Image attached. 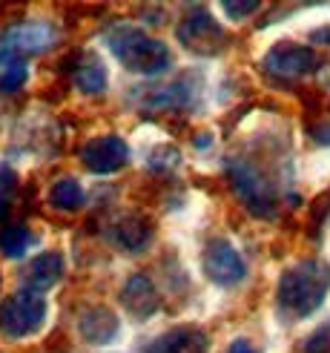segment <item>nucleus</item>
<instances>
[{
  "label": "nucleus",
  "mask_w": 330,
  "mask_h": 353,
  "mask_svg": "<svg viewBox=\"0 0 330 353\" xmlns=\"http://www.w3.org/2000/svg\"><path fill=\"white\" fill-rule=\"evenodd\" d=\"M14 190H17V172L9 164H0V221H3L9 213Z\"/></svg>",
  "instance_id": "obj_19"
},
{
  "label": "nucleus",
  "mask_w": 330,
  "mask_h": 353,
  "mask_svg": "<svg viewBox=\"0 0 330 353\" xmlns=\"http://www.w3.org/2000/svg\"><path fill=\"white\" fill-rule=\"evenodd\" d=\"M72 83L86 95H98L107 86V66L101 63V58L95 52H78L72 58Z\"/></svg>",
  "instance_id": "obj_14"
},
{
  "label": "nucleus",
  "mask_w": 330,
  "mask_h": 353,
  "mask_svg": "<svg viewBox=\"0 0 330 353\" xmlns=\"http://www.w3.org/2000/svg\"><path fill=\"white\" fill-rule=\"evenodd\" d=\"M330 293V264L322 259H302L287 268L276 288V310L285 322L313 316Z\"/></svg>",
  "instance_id": "obj_1"
},
{
  "label": "nucleus",
  "mask_w": 330,
  "mask_h": 353,
  "mask_svg": "<svg viewBox=\"0 0 330 353\" xmlns=\"http://www.w3.org/2000/svg\"><path fill=\"white\" fill-rule=\"evenodd\" d=\"M302 353H330V322L322 325L316 333H310Z\"/></svg>",
  "instance_id": "obj_22"
},
{
  "label": "nucleus",
  "mask_w": 330,
  "mask_h": 353,
  "mask_svg": "<svg viewBox=\"0 0 330 353\" xmlns=\"http://www.w3.org/2000/svg\"><path fill=\"white\" fill-rule=\"evenodd\" d=\"M121 302H124L127 313H132L138 322H144L158 310V293H155L152 281L147 276H132L127 279L124 290H121Z\"/></svg>",
  "instance_id": "obj_13"
},
{
  "label": "nucleus",
  "mask_w": 330,
  "mask_h": 353,
  "mask_svg": "<svg viewBox=\"0 0 330 353\" xmlns=\"http://www.w3.org/2000/svg\"><path fill=\"white\" fill-rule=\"evenodd\" d=\"M110 239L127 253H144L152 244V224H149V219L138 216V213H127L112 221Z\"/></svg>",
  "instance_id": "obj_11"
},
{
  "label": "nucleus",
  "mask_w": 330,
  "mask_h": 353,
  "mask_svg": "<svg viewBox=\"0 0 330 353\" xmlns=\"http://www.w3.org/2000/svg\"><path fill=\"white\" fill-rule=\"evenodd\" d=\"M176 32H178V41L184 49H189L193 55H204V58L218 55V52L230 43V34L224 32V26L201 6L189 9V14L178 23Z\"/></svg>",
  "instance_id": "obj_6"
},
{
  "label": "nucleus",
  "mask_w": 330,
  "mask_h": 353,
  "mask_svg": "<svg viewBox=\"0 0 330 353\" xmlns=\"http://www.w3.org/2000/svg\"><path fill=\"white\" fill-rule=\"evenodd\" d=\"M313 138L319 141V144H330V123H322V127L313 130Z\"/></svg>",
  "instance_id": "obj_24"
},
{
  "label": "nucleus",
  "mask_w": 330,
  "mask_h": 353,
  "mask_svg": "<svg viewBox=\"0 0 330 353\" xmlns=\"http://www.w3.org/2000/svg\"><path fill=\"white\" fill-rule=\"evenodd\" d=\"M78 330L81 336L90 342V345H107L118 336L121 330V319L103 305H95V307H86L78 319Z\"/></svg>",
  "instance_id": "obj_12"
},
{
  "label": "nucleus",
  "mask_w": 330,
  "mask_h": 353,
  "mask_svg": "<svg viewBox=\"0 0 330 353\" xmlns=\"http://www.w3.org/2000/svg\"><path fill=\"white\" fill-rule=\"evenodd\" d=\"M201 264H204V276L218 288H236L247 276L245 259H241L236 247L224 239H216L204 247Z\"/></svg>",
  "instance_id": "obj_8"
},
{
  "label": "nucleus",
  "mask_w": 330,
  "mask_h": 353,
  "mask_svg": "<svg viewBox=\"0 0 330 353\" xmlns=\"http://www.w3.org/2000/svg\"><path fill=\"white\" fill-rule=\"evenodd\" d=\"M322 66L319 55L305 43L282 41L267 49V55L262 58V69L273 81H302L307 75H313Z\"/></svg>",
  "instance_id": "obj_7"
},
{
  "label": "nucleus",
  "mask_w": 330,
  "mask_h": 353,
  "mask_svg": "<svg viewBox=\"0 0 330 353\" xmlns=\"http://www.w3.org/2000/svg\"><path fill=\"white\" fill-rule=\"evenodd\" d=\"M227 353H256V347H253L247 339H236V342L227 347Z\"/></svg>",
  "instance_id": "obj_23"
},
{
  "label": "nucleus",
  "mask_w": 330,
  "mask_h": 353,
  "mask_svg": "<svg viewBox=\"0 0 330 353\" xmlns=\"http://www.w3.org/2000/svg\"><path fill=\"white\" fill-rule=\"evenodd\" d=\"M34 241H38V239L29 233V227H23V224H6L3 230H0V253H3L6 259H21V256H26V250Z\"/></svg>",
  "instance_id": "obj_18"
},
{
  "label": "nucleus",
  "mask_w": 330,
  "mask_h": 353,
  "mask_svg": "<svg viewBox=\"0 0 330 353\" xmlns=\"http://www.w3.org/2000/svg\"><path fill=\"white\" fill-rule=\"evenodd\" d=\"M49 204L61 210V213H75V210H81L86 204V192L83 187L75 181V179H69V175H63V179H58L55 184L49 187Z\"/></svg>",
  "instance_id": "obj_17"
},
{
  "label": "nucleus",
  "mask_w": 330,
  "mask_h": 353,
  "mask_svg": "<svg viewBox=\"0 0 330 353\" xmlns=\"http://www.w3.org/2000/svg\"><path fill=\"white\" fill-rule=\"evenodd\" d=\"M58 43V32L52 23L43 21H29V23H14L0 32V66L21 63L26 55H41Z\"/></svg>",
  "instance_id": "obj_5"
},
{
  "label": "nucleus",
  "mask_w": 330,
  "mask_h": 353,
  "mask_svg": "<svg viewBox=\"0 0 330 353\" xmlns=\"http://www.w3.org/2000/svg\"><path fill=\"white\" fill-rule=\"evenodd\" d=\"M193 75H184L181 81L176 83H167L161 90H152L147 98H141L147 107H187L189 101H193Z\"/></svg>",
  "instance_id": "obj_16"
},
{
  "label": "nucleus",
  "mask_w": 330,
  "mask_h": 353,
  "mask_svg": "<svg viewBox=\"0 0 330 353\" xmlns=\"http://www.w3.org/2000/svg\"><path fill=\"white\" fill-rule=\"evenodd\" d=\"M61 276H63V256H58V253H41L38 259H32L26 264L21 281L26 285V290L43 293V290H49L52 285H55Z\"/></svg>",
  "instance_id": "obj_15"
},
{
  "label": "nucleus",
  "mask_w": 330,
  "mask_h": 353,
  "mask_svg": "<svg viewBox=\"0 0 330 353\" xmlns=\"http://www.w3.org/2000/svg\"><path fill=\"white\" fill-rule=\"evenodd\" d=\"M258 0H227V3H221V12L230 17V21H245V17H250L253 12H258Z\"/></svg>",
  "instance_id": "obj_20"
},
{
  "label": "nucleus",
  "mask_w": 330,
  "mask_h": 353,
  "mask_svg": "<svg viewBox=\"0 0 330 353\" xmlns=\"http://www.w3.org/2000/svg\"><path fill=\"white\" fill-rule=\"evenodd\" d=\"M81 161L95 175H112V172L127 167L130 147L121 135H101V138L86 141L81 147Z\"/></svg>",
  "instance_id": "obj_9"
},
{
  "label": "nucleus",
  "mask_w": 330,
  "mask_h": 353,
  "mask_svg": "<svg viewBox=\"0 0 330 353\" xmlns=\"http://www.w3.org/2000/svg\"><path fill=\"white\" fill-rule=\"evenodd\" d=\"M23 81H26V63H9L6 72L0 75V90L14 92L17 86H23Z\"/></svg>",
  "instance_id": "obj_21"
},
{
  "label": "nucleus",
  "mask_w": 330,
  "mask_h": 353,
  "mask_svg": "<svg viewBox=\"0 0 330 353\" xmlns=\"http://www.w3.org/2000/svg\"><path fill=\"white\" fill-rule=\"evenodd\" d=\"M103 43L118 58V63H124V69L138 75H161L172 63L167 43L138 26H127V23L112 26L103 34Z\"/></svg>",
  "instance_id": "obj_2"
},
{
  "label": "nucleus",
  "mask_w": 330,
  "mask_h": 353,
  "mask_svg": "<svg viewBox=\"0 0 330 353\" xmlns=\"http://www.w3.org/2000/svg\"><path fill=\"white\" fill-rule=\"evenodd\" d=\"M230 175V184L236 190L238 201L247 207V213H253L256 219H276L279 213V190L267 179V172L258 167L250 158H227L224 164Z\"/></svg>",
  "instance_id": "obj_3"
},
{
  "label": "nucleus",
  "mask_w": 330,
  "mask_h": 353,
  "mask_svg": "<svg viewBox=\"0 0 330 353\" xmlns=\"http://www.w3.org/2000/svg\"><path fill=\"white\" fill-rule=\"evenodd\" d=\"M207 350H210L207 333L201 327H189V325L172 327L144 347V353H207Z\"/></svg>",
  "instance_id": "obj_10"
},
{
  "label": "nucleus",
  "mask_w": 330,
  "mask_h": 353,
  "mask_svg": "<svg viewBox=\"0 0 330 353\" xmlns=\"http://www.w3.org/2000/svg\"><path fill=\"white\" fill-rule=\"evenodd\" d=\"M46 325V299L43 293L34 290H21L9 296L0 305V336L3 339H26L34 336Z\"/></svg>",
  "instance_id": "obj_4"
}]
</instances>
